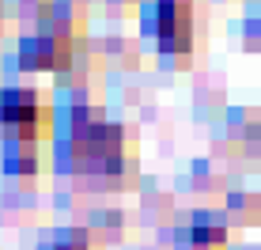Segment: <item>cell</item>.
<instances>
[{
  "label": "cell",
  "mask_w": 261,
  "mask_h": 250,
  "mask_svg": "<svg viewBox=\"0 0 261 250\" xmlns=\"http://www.w3.org/2000/svg\"><path fill=\"white\" fill-rule=\"evenodd\" d=\"M68 152L80 174L95 178L106 190H125L137 182V140L118 121L102 114H76L68 129Z\"/></svg>",
  "instance_id": "6da1fadb"
},
{
  "label": "cell",
  "mask_w": 261,
  "mask_h": 250,
  "mask_svg": "<svg viewBox=\"0 0 261 250\" xmlns=\"http://www.w3.org/2000/svg\"><path fill=\"white\" fill-rule=\"evenodd\" d=\"M0 129L4 137L53 140V110L31 87H4L0 91Z\"/></svg>",
  "instance_id": "7a4b0ae2"
},
{
  "label": "cell",
  "mask_w": 261,
  "mask_h": 250,
  "mask_svg": "<svg viewBox=\"0 0 261 250\" xmlns=\"http://www.w3.org/2000/svg\"><path fill=\"white\" fill-rule=\"evenodd\" d=\"M80 38L84 34L61 31V27H46V31H38V34L19 42L15 61H19L23 72H68L76 53H80Z\"/></svg>",
  "instance_id": "3957f363"
},
{
  "label": "cell",
  "mask_w": 261,
  "mask_h": 250,
  "mask_svg": "<svg viewBox=\"0 0 261 250\" xmlns=\"http://www.w3.org/2000/svg\"><path fill=\"white\" fill-rule=\"evenodd\" d=\"M193 19H197V4L193 0H155V42L167 57L174 61H190L197 49L193 38Z\"/></svg>",
  "instance_id": "277c9868"
},
{
  "label": "cell",
  "mask_w": 261,
  "mask_h": 250,
  "mask_svg": "<svg viewBox=\"0 0 261 250\" xmlns=\"http://www.w3.org/2000/svg\"><path fill=\"white\" fill-rule=\"evenodd\" d=\"M46 152H49V140L4 137V171L15 178H34L46 171Z\"/></svg>",
  "instance_id": "5b68a950"
},
{
  "label": "cell",
  "mask_w": 261,
  "mask_h": 250,
  "mask_svg": "<svg viewBox=\"0 0 261 250\" xmlns=\"http://www.w3.org/2000/svg\"><path fill=\"white\" fill-rule=\"evenodd\" d=\"M227 220L212 216V212H197L190 216V224H186L182 239L190 243L193 250H227Z\"/></svg>",
  "instance_id": "8992f818"
},
{
  "label": "cell",
  "mask_w": 261,
  "mask_h": 250,
  "mask_svg": "<svg viewBox=\"0 0 261 250\" xmlns=\"http://www.w3.org/2000/svg\"><path fill=\"white\" fill-rule=\"evenodd\" d=\"M98 246H102V239L95 228H65L49 243V250H98Z\"/></svg>",
  "instance_id": "52a82bcc"
},
{
  "label": "cell",
  "mask_w": 261,
  "mask_h": 250,
  "mask_svg": "<svg viewBox=\"0 0 261 250\" xmlns=\"http://www.w3.org/2000/svg\"><path fill=\"white\" fill-rule=\"evenodd\" d=\"M246 46L261 53V8H257V15H254V19L246 23Z\"/></svg>",
  "instance_id": "ba28073f"
},
{
  "label": "cell",
  "mask_w": 261,
  "mask_h": 250,
  "mask_svg": "<svg viewBox=\"0 0 261 250\" xmlns=\"http://www.w3.org/2000/svg\"><path fill=\"white\" fill-rule=\"evenodd\" d=\"M0 27H4V0H0Z\"/></svg>",
  "instance_id": "9c48e42d"
}]
</instances>
